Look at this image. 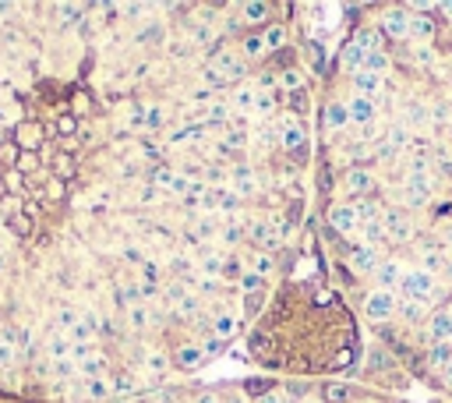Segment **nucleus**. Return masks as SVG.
I'll use <instances>...</instances> for the list:
<instances>
[{
  "instance_id": "1",
  "label": "nucleus",
  "mask_w": 452,
  "mask_h": 403,
  "mask_svg": "<svg viewBox=\"0 0 452 403\" xmlns=\"http://www.w3.org/2000/svg\"><path fill=\"white\" fill-rule=\"evenodd\" d=\"M364 311H367V318H378V322L389 318V315L396 311V294L385 291V287H382V291H371V294L364 298Z\"/></svg>"
},
{
  "instance_id": "2",
  "label": "nucleus",
  "mask_w": 452,
  "mask_h": 403,
  "mask_svg": "<svg viewBox=\"0 0 452 403\" xmlns=\"http://www.w3.org/2000/svg\"><path fill=\"white\" fill-rule=\"evenodd\" d=\"M403 287H406V294H410L414 301H424V298L431 294L435 280H431V273H428V269H414V273H406V276H403Z\"/></svg>"
},
{
  "instance_id": "3",
  "label": "nucleus",
  "mask_w": 452,
  "mask_h": 403,
  "mask_svg": "<svg viewBox=\"0 0 452 403\" xmlns=\"http://www.w3.org/2000/svg\"><path fill=\"white\" fill-rule=\"evenodd\" d=\"M382 25H385V32L396 36V39H406V36H410V14H406V11H389V14L382 18Z\"/></svg>"
},
{
  "instance_id": "4",
  "label": "nucleus",
  "mask_w": 452,
  "mask_h": 403,
  "mask_svg": "<svg viewBox=\"0 0 452 403\" xmlns=\"http://www.w3.org/2000/svg\"><path fill=\"white\" fill-rule=\"evenodd\" d=\"M347 110H350V120H354V124H367V120L374 117V103L364 100V96H354V100L347 103Z\"/></svg>"
},
{
  "instance_id": "5",
  "label": "nucleus",
  "mask_w": 452,
  "mask_h": 403,
  "mask_svg": "<svg viewBox=\"0 0 452 403\" xmlns=\"http://www.w3.org/2000/svg\"><path fill=\"white\" fill-rule=\"evenodd\" d=\"M347 120H350L347 103H329V106H325V127H329V131H340Z\"/></svg>"
},
{
  "instance_id": "6",
  "label": "nucleus",
  "mask_w": 452,
  "mask_h": 403,
  "mask_svg": "<svg viewBox=\"0 0 452 403\" xmlns=\"http://www.w3.org/2000/svg\"><path fill=\"white\" fill-rule=\"evenodd\" d=\"M248 347H251V354L258 357V361H269L272 357V336L269 333H251V340H248Z\"/></svg>"
},
{
  "instance_id": "7",
  "label": "nucleus",
  "mask_w": 452,
  "mask_h": 403,
  "mask_svg": "<svg viewBox=\"0 0 452 403\" xmlns=\"http://www.w3.org/2000/svg\"><path fill=\"white\" fill-rule=\"evenodd\" d=\"M354 219H357V216H354V209H350V205H336V209L329 212V223H332L340 234H347V230L354 226Z\"/></svg>"
},
{
  "instance_id": "8",
  "label": "nucleus",
  "mask_w": 452,
  "mask_h": 403,
  "mask_svg": "<svg viewBox=\"0 0 452 403\" xmlns=\"http://www.w3.org/2000/svg\"><path fill=\"white\" fill-rule=\"evenodd\" d=\"M354 85H357V96H364V100H371L374 93H378V75H371V71H357L354 75Z\"/></svg>"
},
{
  "instance_id": "9",
  "label": "nucleus",
  "mask_w": 452,
  "mask_h": 403,
  "mask_svg": "<svg viewBox=\"0 0 452 403\" xmlns=\"http://www.w3.org/2000/svg\"><path fill=\"white\" fill-rule=\"evenodd\" d=\"M350 262H354V269H357V273H374V269H378V255H374L371 248H357Z\"/></svg>"
},
{
  "instance_id": "10",
  "label": "nucleus",
  "mask_w": 452,
  "mask_h": 403,
  "mask_svg": "<svg viewBox=\"0 0 452 403\" xmlns=\"http://www.w3.org/2000/svg\"><path fill=\"white\" fill-rule=\"evenodd\" d=\"M374 276H378L385 287H389V283H399V280H403V266H399V262H382V266L374 269Z\"/></svg>"
},
{
  "instance_id": "11",
  "label": "nucleus",
  "mask_w": 452,
  "mask_h": 403,
  "mask_svg": "<svg viewBox=\"0 0 452 403\" xmlns=\"http://www.w3.org/2000/svg\"><path fill=\"white\" fill-rule=\"evenodd\" d=\"M431 336H435L438 343L452 336V315H449V311H442V315H435V318H431Z\"/></svg>"
},
{
  "instance_id": "12",
  "label": "nucleus",
  "mask_w": 452,
  "mask_h": 403,
  "mask_svg": "<svg viewBox=\"0 0 452 403\" xmlns=\"http://www.w3.org/2000/svg\"><path fill=\"white\" fill-rule=\"evenodd\" d=\"M201 361H205V350L201 347H184L181 354H177V365L181 368H198Z\"/></svg>"
},
{
  "instance_id": "13",
  "label": "nucleus",
  "mask_w": 452,
  "mask_h": 403,
  "mask_svg": "<svg viewBox=\"0 0 452 403\" xmlns=\"http://www.w3.org/2000/svg\"><path fill=\"white\" fill-rule=\"evenodd\" d=\"M406 188H410V202H424V199H428V177H421V174H410Z\"/></svg>"
},
{
  "instance_id": "14",
  "label": "nucleus",
  "mask_w": 452,
  "mask_h": 403,
  "mask_svg": "<svg viewBox=\"0 0 452 403\" xmlns=\"http://www.w3.org/2000/svg\"><path fill=\"white\" fill-rule=\"evenodd\" d=\"M431 365H452V340H442L431 347Z\"/></svg>"
},
{
  "instance_id": "15",
  "label": "nucleus",
  "mask_w": 452,
  "mask_h": 403,
  "mask_svg": "<svg viewBox=\"0 0 452 403\" xmlns=\"http://www.w3.org/2000/svg\"><path fill=\"white\" fill-rule=\"evenodd\" d=\"M410 32L421 36V39H431L435 36V21L431 18H410Z\"/></svg>"
},
{
  "instance_id": "16",
  "label": "nucleus",
  "mask_w": 452,
  "mask_h": 403,
  "mask_svg": "<svg viewBox=\"0 0 452 403\" xmlns=\"http://www.w3.org/2000/svg\"><path fill=\"white\" fill-rule=\"evenodd\" d=\"M389 68V61H385V53H378V50H371V53H364V71H371V75H378V71H385Z\"/></svg>"
},
{
  "instance_id": "17",
  "label": "nucleus",
  "mask_w": 452,
  "mask_h": 403,
  "mask_svg": "<svg viewBox=\"0 0 452 403\" xmlns=\"http://www.w3.org/2000/svg\"><path fill=\"white\" fill-rule=\"evenodd\" d=\"M361 64H364V46L361 43H350L343 50V68H361Z\"/></svg>"
},
{
  "instance_id": "18",
  "label": "nucleus",
  "mask_w": 452,
  "mask_h": 403,
  "mask_svg": "<svg viewBox=\"0 0 452 403\" xmlns=\"http://www.w3.org/2000/svg\"><path fill=\"white\" fill-rule=\"evenodd\" d=\"M347 188H350V192H367V188H371V177H367L364 170H350V174H347Z\"/></svg>"
},
{
  "instance_id": "19",
  "label": "nucleus",
  "mask_w": 452,
  "mask_h": 403,
  "mask_svg": "<svg viewBox=\"0 0 452 403\" xmlns=\"http://www.w3.org/2000/svg\"><path fill=\"white\" fill-rule=\"evenodd\" d=\"M269 14V4H262V0H255V4H244V18L248 21H262Z\"/></svg>"
},
{
  "instance_id": "20",
  "label": "nucleus",
  "mask_w": 452,
  "mask_h": 403,
  "mask_svg": "<svg viewBox=\"0 0 452 403\" xmlns=\"http://www.w3.org/2000/svg\"><path fill=\"white\" fill-rule=\"evenodd\" d=\"M212 333H216L219 340H230V336H233V318H230V315H219L216 325H212Z\"/></svg>"
},
{
  "instance_id": "21",
  "label": "nucleus",
  "mask_w": 452,
  "mask_h": 403,
  "mask_svg": "<svg viewBox=\"0 0 452 403\" xmlns=\"http://www.w3.org/2000/svg\"><path fill=\"white\" fill-rule=\"evenodd\" d=\"M283 39H286L283 25H269V32H266V50H279V46H283Z\"/></svg>"
},
{
  "instance_id": "22",
  "label": "nucleus",
  "mask_w": 452,
  "mask_h": 403,
  "mask_svg": "<svg viewBox=\"0 0 452 403\" xmlns=\"http://www.w3.org/2000/svg\"><path fill=\"white\" fill-rule=\"evenodd\" d=\"M300 142H304V127H297V124H293V127H286V135H283V145H286V149H297Z\"/></svg>"
},
{
  "instance_id": "23",
  "label": "nucleus",
  "mask_w": 452,
  "mask_h": 403,
  "mask_svg": "<svg viewBox=\"0 0 452 403\" xmlns=\"http://www.w3.org/2000/svg\"><path fill=\"white\" fill-rule=\"evenodd\" d=\"M244 53H248V57H262V53H266V39L251 36V39L244 43Z\"/></svg>"
},
{
  "instance_id": "24",
  "label": "nucleus",
  "mask_w": 452,
  "mask_h": 403,
  "mask_svg": "<svg viewBox=\"0 0 452 403\" xmlns=\"http://www.w3.org/2000/svg\"><path fill=\"white\" fill-rule=\"evenodd\" d=\"M325 393H329V400H332V403H343V400H347V386H329Z\"/></svg>"
},
{
  "instance_id": "25",
  "label": "nucleus",
  "mask_w": 452,
  "mask_h": 403,
  "mask_svg": "<svg viewBox=\"0 0 452 403\" xmlns=\"http://www.w3.org/2000/svg\"><path fill=\"white\" fill-rule=\"evenodd\" d=\"M255 269H258V276H266V273L272 269V258L269 255H258V258H255Z\"/></svg>"
},
{
  "instance_id": "26",
  "label": "nucleus",
  "mask_w": 452,
  "mask_h": 403,
  "mask_svg": "<svg viewBox=\"0 0 452 403\" xmlns=\"http://www.w3.org/2000/svg\"><path fill=\"white\" fill-rule=\"evenodd\" d=\"M283 85H290V89H297V85H300V75H297V71H290V75L283 78Z\"/></svg>"
},
{
  "instance_id": "27",
  "label": "nucleus",
  "mask_w": 452,
  "mask_h": 403,
  "mask_svg": "<svg viewBox=\"0 0 452 403\" xmlns=\"http://www.w3.org/2000/svg\"><path fill=\"white\" fill-rule=\"evenodd\" d=\"M251 100H255V96H251V89H244V93H237V103H241V106H251Z\"/></svg>"
},
{
  "instance_id": "28",
  "label": "nucleus",
  "mask_w": 452,
  "mask_h": 403,
  "mask_svg": "<svg viewBox=\"0 0 452 403\" xmlns=\"http://www.w3.org/2000/svg\"><path fill=\"white\" fill-rule=\"evenodd\" d=\"M194 403H223V400H219L216 393H201V397H198V400H194Z\"/></svg>"
},
{
  "instance_id": "29",
  "label": "nucleus",
  "mask_w": 452,
  "mask_h": 403,
  "mask_svg": "<svg viewBox=\"0 0 452 403\" xmlns=\"http://www.w3.org/2000/svg\"><path fill=\"white\" fill-rule=\"evenodd\" d=\"M258 283H262V280H258V276H244V291H255V287H258Z\"/></svg>"
},
{
  "instance_id": "30",
  "label": "nucleus",
  "mask_w": 452,
  "mask_h": 403,
  "mask_svg": "<svg viewBox=\"0 0 452 403\" xmlns=\"http://www.w3.org/2000/svg\"><path fill=\"white\" fill-rule=\"evenodd\" d=\"M266 386H269V382H251V386H248V393H266Z\"/></svg>"
},
{
  "instance_id": "31",
  "label": "nucleus",
  "mask_w": 452,
  "mask_h": 403,
  "mask_svg": "<svg viewBox=\"0 0 452 403\" xmlns=\"http://www.w3.org/2000/svg\"><path fill=\"white\" fill-rule=\"evenodd\" d=\"M258 403H283V397H275V393H266Z\"/></svg>"
},
{
  "instance_id": "32",
  "label": "nucleus",
  "mask_w": 452,
  "mask_h": 403,
  "mask_svg": "<svg viewBox=\"0 0 452 403\" xmlns=\"http://www.w3.org/2000/svg\"><path fill=\"white\" fill-rule=\"evenodd\" d=\"M438 11H446V14H452V4H438Z\"/></svg>"
},
{
  "instance_id": "33",
  "label": "nucleus",
  "mask_w": 452,
  "mask_h": 403,
  "mask_svg": "<svg viewBox=\"0 0 452 403\" xmlns=\"http://www.w3.org/2000/svg\"><path fill=\"white\" fill-rule=\"evenodd\" d=\"M446 379H449V386H452V365H449V372H446Z\"/></svg>"
},
{
  "instance_id": "34",
  "label": "nucleus",
  "mask_w": 452,
  "mask_h": 403,
  "mask_svg": "<svg viewBox=\"0 0 452 403\" xmlns=\"http://www.w3.org/2000/svg\"><path fill=\"white\" fill-rule=\"evenodd\" d=\"M283 403H293V400H286V397H283Z\"/></svg>"
},
{
  "instance_id": "35",
  "label": "nucleus",
  "mask_w": 452,
  "mask_h": 403,
  "mask_svg": "<svg viewBox=\"0 0 452 403\" xmlns=\"http://www.w3.org/2000/svg\"><path fill=\"white\" fill-rule=\"evenodd\" d=\"M308 403H311V400H308Z\"/></svg>"
}]
</instances>
